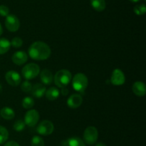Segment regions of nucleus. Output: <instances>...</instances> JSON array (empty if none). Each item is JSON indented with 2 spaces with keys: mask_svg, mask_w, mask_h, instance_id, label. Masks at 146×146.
Segmentation results:
<instances>
[{
  "mask_svg": "<svg viewBox=\"0 0 146 146\" xmlns=\"http://www.w3.org/2000/svg\"><path fill=\"white\" fill-rule=\"evenodd\" d=\"M29 55L34 60H45L51 56L49 46L44 42L38 41L33 43L28 50Z\"/></svg>",
  "mask_w": 146,
  "mask_h": 146,
  "instance_id": "nucleus-1",
  "label": "nucleus"
},
{
  "mask_svg": "<svg viewBox=\"0 0 146 146\" xmlns=\"http://www.w3.org/2000/svg\"><path fill=\"white\" fill-rule=\"evenodd\" d=\"M54 82L60 88L66 87L72 80L71 72L67 70H61L56 73L54 77Z\"/></svg>",
  "mask_w": 146,
  "mask_h": 146,
  "instance_id": "nucleus-2",
  "label": "nucleus"
},
{
  "mask_svg": "<svg viewBox=\"0 0 146 146\" xmlns=\"http://www.w3.org/2000/svg\"><path fill=\"white\" fill-rule=\"evenodd\" d=\"M88 78L83 73H77L72 80L73 88L79 92H84L88 87Z\"/></svg>",
  "mask_w": 146,
  "mask_h": 146,
  "instance_id": "nucleus-3",
  "label": "nucleus"
},
{
  "mask_svg": "<svg viewBox=\"0 0 146 146\" xmlns=\"http://www.w3.org/2000/svg\"><path fill=\"white\" fill-rule=\"evenodd\" d=\"M40 68L38 64L35 63H29L23 67L21 70L23 77L27 80H32L39 74Z\"/></svg>",
  "mask_w": 146,
  "mask_h": 146,
  "instance_id": "nucleus-4",
  "label": "nucleus"
},
{
  "mask_svg": "<svg viewBox=\"0 0 146 146\" xmlns=\"http://www.w3.org/2000/svg\"><path fill=\"white\" fill-rule=\"evenodd\" d=\"M98 133L96 127L89 126L85 130L84 133V140L86 144L92 145L96 143L98 140Z\"/></svg>",
  "mask_w": 146,
  "mask_h": 146,
  "instance_id": "nucleus-5",
  "label": "nucleus"
},
{
  "mask_svg": "<svg viewBox=\"0 0 146 146\" xmlns=\"http://www.w3.org/2000/svg\"><path fill=\"white\" fill-rule=\"evenodd\" d=\"M54 126L49 120H43L36 127L37 133L41 135H49L54 132Z\"/></svg>",
  "mask_w": 146,
  "mask_h": 146,
  "instance_id": "nucleus-6",
  "label": "nucleus"
},
{
  "mask_svg": "<svg viewBox=\"0 0 146 146\" xmlns=\"http://www.w3.org/2000/svg\"><path fill=\"white\" fill-rule=\"evenodd\" d=\"M5 26L9 31L14 32L19 29L20 21L17 16L14 14H9L5 19Z\"/></svg>",
  "mask_w": 146,
  "mask_h": 146,
  "instance_id": "nucleus-7",
  "label": "nucleus"
},
{
  "mask_svg": "<svg viewBox=\"0 0 146 146\" xmlns=\"http://www.w3.org/2000/svg\"><path fill=\"white\" fill-rule=\"evenodd\" d=\"M39 120V114L36 110H30L24 116V123L29 127H34Z\"/></svg>",
  "mask_w": 146,
  "mask_h": 146,
  "instance_id": "nucleus-8",
  "label": "nucleus"
},
{
  "mask_svg": "<svg viewBox=\"0 0 146 146\" xmlns=\"http://www.w3.org/2000/svg\"><path fill=\"white\" fill-rule=\"evenodd\" d=\"M111 83L113 85L115 86H120L122 85L125 83V77L124 73L121 71L119 69H115L113 70L111 74Z\"/></svg>",
  "mask_w": 146,
  "mask_h": 146,
  "instance_id": "nucleus-9",
  "label": "nucleus"
},
{
  "mask_svg": "<svg viewBox=\"0 0 146 146\" xmlns=\"http://www.w3.org/2000/svg\"><path fill=\"white\" fill-rule=\"evenodd\" d=\"M5 79L9 84L14 86V87L18 86L21 81L20 74L17 72L13 71V70L9 71L6 73Z\"/></svg>",
  "mask_w": 146,
  "mask_h": 146,
  "instance_id": "nucleus-10",
  "label": "nucleus"
},
{
  "mask_svg": "<svg viewBox=\"0 0 146 146\" xmlns=\"http://www.w3.org/2000/svg\"><path fill=\"white\" fill-rule=\"evenodd\" d=\"M12 62L17 65H22L27 62L28 60V55L24 51H18L14 53L11 57Z\"/></svg>",
  "mask_w": 146,
  "mask_h": 146,
  "instance_id": "nucleus-11",
  "label": "nucleus"
},
{
  "mask_svg": "<svg viewBox=\"0 0 146 146\" xmlns=\"http://www.w3.org/2000/svg\"><path fill=\"white\" fill-rule=\"evenodd\" d=\"M83 102V97L78 94H73L68 97L67 100V104L70 108L76 109L81 105Z\"/></svg>",
  "mask_w": 146,
  "mask_h": 146,
  "instance_id": "nucleus-12",
  "label": "nucleus"
},
{
  "mask_svg": "<svg viewBox=\"0 0 146 146\" xmlns=\"http://www.w3.org/2000/svg\"><path fill=\"white\" fill-rule=\"evenodd\" d=\"M133 92L138 97H143L146 93L145 84L143 82H135L132 87Z\"/></svg>",
  "mask_w": 146,
  "mask_h": 146,
  "instance_id": "nucleus-13",
  "label": "nucleus"
},
{
  "mask_svg": "<svg viewBox=\"0 0 146 146\" xmlns=\"http://www.w3.org/2000/svg\"><path fill=\"white\" fill-rule=\"evenodd\" d=\"M46 90V89L45 86L43 85L42 84L38 83V84H35L34 86H32L31 92L34 97H36V98H41L44 95Z\"/></svg>",
  "mask_w": 146,
  "mask_h": 146,
  "instance_id": "nucleus-14",
  "label": "nucleus"
},
{
  "mask_svg": "<svg viewBox=\"0 0 146 146\" xmlns=\"http://www.w3.org/2000/svg\"><path fill=\"white\" fill-rule=\"evenodd\" d=\"M40 78H41V81L43 84L48 85V84H51L53 82L54 76H53L52 72L49 70L44 69L40 74Z\"/></svg>",
  "mask_w": 146,
  "mask_h": 146,
  "instance_id": "nucleus-15",
  "label": "nucleus"
},
{
  "mask_svg": "<svg viewBox=\"0 0 146 146\" xmlns=\"http://www.w3.org/2000/svg\"><path fill=\"white\" fill-rule=\"evenodd\" d=\"M63 146H86L85 143L79 137H72L62 142Z\"/></svg>",
  "mask_w": 146,
  "mask_h": 146,
  "instance_id": "nucleus-16",
  "label": "nucleus"
},
{
  "mask_svg": "<svg viewBox=\"0 0 146 146\" xmlns=\"http://www.w3.org/2000/svg\"><path fill=\"white\" fill-rule=\"evenodd\" d=\"M45 94L46 97L48 100L53 101V100H55L58 98L60 94V92L56 87H51L47 90H46Z\"/></svg>",
  "mask_w": 146,
  "mask_h": 146,
  "instance_id": "nucleus-17",
  "label": "nucleus"
},
{
  "mask_svg": "<svg viewBox=\"0 0 146 146\" xmlns=\"http://www.w3.org/2000/svg\"><path fill=\"white\" fill-rule=\"evenodd\" d=\"M0 115L4 119L7 120H11L15 116V113L14 110L9 107H4L0 111Z\"/></svg>",
  "mask_w": 146,
  "mask_h": 146,
  "instance_id": "nucleus-18",
  "label": "nucleus"
},
{
  "mask_svg": "<svg viewBox=\"0 0 146 146\" xmlns=\"http://www.w3.org/2000/svg\"><path fill=\"white\" fill-rule=\"evenodd\" d=\"M91 4L97 11H103L106 7L105 0H91Z\"/></svg>",
  "mask_w": 146,
  "mask_h": 146,
  "instance_id": "nucleus-19",
  "label": "nucleus"
},
{
  "mask_svg": "<svg viewBox=\"0 0 146 146\" xmlns=\"http://www.w3.org/2000/svg\"><path fill=\"white\" fill-rule=\"evenodd\" d=\"M11 42L6 38L0 39V54H4L9 50Z\"/></svg>",
  "mask_w": 146,
  "mask_h": 146,
  "instance_id": "nucleus-20",
  "label": "nucleus"
},
{
  "mask_svg": "<svg viewBox=\"0 0 146 146\" xmlns=\"http://www.w3.org/2000/svg\"><path fill=\"white\" fill-rule=\"evenodd\" d=\"M34 100L32 97H26L22 100V106L25 109H31L34 107Z\"/></svg>",
  "mask_w": 146,
  "mask_h": 146,
  "instance_id": "nucleus-21",
  "label": "nucleus"
},
{
  "mask_svg": "<svg viewBox=\"0 0 146 146\" xmlns=\"http://www.w3.org/2000/svg\"><path fill=\"white\" fill-rule=\"evenodd\" d=\"M9 137V133L7 128L0 126V145L3 144L7 140Z\"/></svg>",
  "mask_w": 146,
  "mask_h": 146,
  "instance_id": "nucleus-22",
  "label": "nucleus"
},
{
  "mask_svg": "<svg viewBox=\"0 0 146 146\" xmlns=\"http://www.w3.org/2000/svg\"><path fill=\"white\" fill-rule=\"evenodd\" d=\"M31 146H44V141L40 136L34 135L31 140Z\"/></svg>",
  "mask_w": 146,
  "mask_h": 146,
  "instance_id": "nucleus-23",
  "label": "nucleus"
},
{
  "mask_svg": "<svg viewBox=\"0 0 146 146\" xmlns=\"http://www.w3.org/2000/svg\"><path fill=\"white\" fill-rule=\"evenodd\" d=\"M25 123L22 120H18L14 123L13 128L17 132H21L25 128Z\"/></svg>",
  "mask_w": 146,
  "mask_h": 146,
  "instance_id": "nucleus-24",
  "label": "nucleus"
},
{
  "mask_svg": "<svg viewBox=\"0 0 146 146\" xmlns=\"http://www.w3.org/2000/svg\"><path fill=\"white\" fill-rule=\"evenodd\" d=\"M133 10L137 15H143L146 12V7L144 4H138L134 7Z\"/></svg>",
  "mask_w": 146,
  "mask_h": 146,
  "instance_id": "nucleus-25",
  "label": "nucleus"
},
{
  "mask_svg": "<svg viewBox=\"0 0 146 146\" xmlns=\"http://www.w3.org/2000/svg\"><path fill=\"white\" fill-rule=\"evenodd\" d=\"M10 42H11V46H12L13 47L19 48V47H21L22 46L23 40L19 37H14L11 40Z\"/></svg>",
  "mask_w": 146,
  "mask_h": 146,
  "instance_id": "nucleus-26",
  "label": "nucleus"
},
{
  "mask_svg": "<svg viewBox=\"0 0 146 146\" xmlns=\"http://www.w3.org/2000/svg\"><path fill=\"white\" fill-rule=\"evenodd\" d=\"M31 88H32V85L29 81L24 82L21 85V89L24 92H31Z\"/></svg>",
  "mask_w": 146,
  "mask_h": 146,
  "instance_id": "nucleus-27",
  "label": "nucleus"
},
{
  "mask_svg": "<svg viewBox=\"0 0 146 146\" xmlns=\"http://www.w3.org/2000/svg\"><path fill=\"white\" fill-rule=\"evenodd\" d=\"M9 14V9L5 5H0V15L1 17H7Z\"/></svg>",
  "mask_w": 146,
  "mask_h": 146,
  "instance_id": "nucleus-28",
  "label": "nucleus"
},
{
  "mask_svg": "<svg viewBox=\"0 0 146 146\" xmlns=\"http://www.w3.org/2000/svg\"><path fill=\"white\" fill-rule=\"evenodd\" d=\"M4 146H19V145L15 141H9V142H7Z\"/></svg>",
  "mask_w": 146,
  "mask_h": 146,
  "instance_id": "nucleus-29",
  "label": "nucleus"
},
{
  "mask_svg": "<svg viewBox=\"0 0 146 146\" xmlns=\"http://www.w3.org/2000/svg\"><path fill=\"white\" fill-rule=\"evenodd\" d=\"M68 89H66V87H63L62 90H61V94H62V95L66 96V95H67V94H68Z\"/></svg>",
  "mask_w": 146,
  "mask_h": 146,
  "instance_id": "nucleus-30",
  "label": "nucleus"
},
{
  "mask_svg": "<svg viewBox=\"0 0 146 146\" xmlns=\"http://www.w3.org/2000/svg\"><path fill=\"white\" fill-rule=\"evenodd\" d=\"M96 146H106V145L104 143H103V142H99V143H98L96 145Z\"/></svg>",
  "mask_w": 146,
  "mask_h": 146,
  "instance_id": "nucleus-31",
  "label": "nucleus"
},
{
  "mask_svg": "<svg viewBox=\"0 0 146 146\" xmlns=\"http://www.w3.org/2000/svg\"><path fill=\"white\" fill-rule=\"evenodd\" d=\"M2 33H3V28L2 27H1V24H0V36L2 34Z\"/></svg>",
  "mask_w": 146,
  "mask_h": 146,
  "instance_id": "nucleus-32",
  "label": "nucleus"
},
{
  "mask_svg": "<svg viewBox=\"0 0 146 146\" xmlns=\"http://www.w3.org/2000/svg\"><path fill=\"white\" fill-rule=\"evenodd\" d=\"M131 1H132V2H138V1H140L141 0H130Z\"/></svg>",
  "mask_w": 146,
  "mask_h": 146,
  "instance_id": "nucleus-33",
  "label": "nucleus"
}]
</instances>
